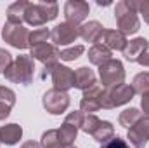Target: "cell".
I'll return each instance as SVG.
<instances>
[{"label": "cell", "mask_w": 149, "mask_h": 148, "mask_svg": "<svg viewBox=\"0 0 149 148\" xmlns=\"http://www.w3.org/2000/svg\"><path fill=\"white\" fill-rule=\"evenodd\" d=\"M21 148H42V145L37 143V141H26V143L21 145Z\"/></svg>", "instance_id": "8d00e7d4"}, {"label": "cell", "mask_w": 149, "mask_h": 148, "mask_svg": "<svg viewBox=\"0 0 149 148\" xmlns=\"http://www.w3.org/2000/svg\"><path fill=\"white\" fill-rule=\"evenodd\" d=\"M141 106H142V111H144V115H146V117H149V92H148V94H144V96H142Z\"/></svg>", "instance_id": "836d02e7"}, {"label": "cell", "mask_w": 149, "mask_h": 148, "mask_svg": "<svg viewBox=\"0 0 149 148\" xmlns=\"http://www.w3.org/2000/svg\"><path fill=\"white\" fill-rule=\"evenodd\" d=\"M135 92L132 89V85L128 84H121L116 87H104L102 94H101V108L104 110H113L116 106L127 105L134 99Z\"/></svg>", "instance_id": "277c9868"}, {"label": "cell", "mask_w": 149, "mask_h": 148, "mask_svg": "<svg viewBox=\"0 0 149 148\" xmlns=\"http://www.w3.org/2000/svg\"><path fill=\"white\" fill-rule=\"evenodd\" d=\"M148 47H149V42L146 38L139 37V38H134L127 44L125 51H123V56L128 59V61H137L144 52H148Z\"/></svg>", "instance_id": "2e32d148"}, {"label": "cell", "mask_w": 149, "mask_h": 148, "mask_svg": "<svg viewBox=\"0 0 149 148\" xmlns=\"http://www.w3.org/2000/svg\"><path fill=\"white\" fill-rule=\"evenodd\" d=\"M142 118V111L137 110V108H127V110H123L120 113V125H123V127H127V129H130V127H134L139 120Z\"/></svg>", "instance_id": "603a6c76"}, {"label": "cell", "mask_w": 149, "mask_h": 148, "mask_svg": "<svg viewBox=\"0 0 149 148\" xmlns=\"http://www.w3.org/2000/svg\"><path fill=\"white\" fill-rule=\"evenodd\" d=\"M10 106H7V105H3V103H0V120H3V118H7L9 115H10Z\"/></svg>", "instance_id": "e575fe53"}, {"label": "cell", "mask_w": 149, "mask_h": 148, "mask_svg": "<svg viewBox=\"0 0 149 148\" xmlns=\"http://www.w3.org/2000/svg\"><path fill=\"white\" fill-rule=\"evenodd\" d=\"M50 38V30L49 28H37L33 32H30V38H28V47L33 49L42 44H47Z\"/></svg>", "instance_id": "cb8c5ba5"}, {"label": "cell", "mask_w": 149, "mask_h": 148, "mask_svg": "<svg viewBox=\"0 0 149 148\" xmlns=\"http://www.w3.org/2000/svg\"><path fill=\"white\" fill-rule=\"evenodd\" d=\"M137 2L135 0H121L114 7V19L123 35H134L141 30V21L137 16Z\"/></svg>", "instance_id": "6da1fadb"}, {"label": "cell", "mask_w": 149, "mask_h": 148, "mask_svg": "<svg viewBox=\"0 0 149 148\" xmlns=\"http://www.w3.org/2000/svg\"><path fill=\"white\" fill-rule=\"evenodd\" d=\"M40 145H42V148H66L64 145H61V141H59V136H57V129H50V131H45V132L42 134Z\"/></svg>", "instance_id": "484cf974"}, {"label": "cell", "mask_w": 149, "mask_h": 148, "mask_svg": "<svg viewBox=\"0 0 149 148\" xmlns=\"http://www.w3.org/2000/svg\"><path fill=\"white\" fill-rule=\"evenodd\" d=\"M21 136H23V129L17 124H5L0 127V143H3V145L12 147V145L19 143Z\"/></svg>", "instance_id": "e0dca14e"}, {"label": "cell", "mask_w": 149, "mask_h": 148, "mask_svg": "<svg viewBox=\"0 0 149 148\" xmlns=\"http://www.w3.org/2000/svg\"><path fill=\"white\" fill-rule=\"evenodd\" d=\"M2 38L16 47V49H28V38H30V32L28 28H24L23 25H12V23H5L2 28Z\"/></svg>", "instance_id": "52a82bcc"}, {"label": "cell", "mask_w": 149, "mask_h": 148, "mask_svg": "<svg viewBox=\"0 0 149 148\" xmlns=\"http://www.w3.org/2000/svg\"><path fill=\"white\" fill-rule=\"evenodd\" d=\"M101 148H130V147H128V143H127L125 140H121V138L114 136V138H111L109 141L102 143V145H101Z\"/></svg>", "instance_id": "1f68e13d"}, {"label": "cell", "mask_w": 149, "mask_h": 148, "mask_svg": "<svg viewBox=\"0 0 149 148\" xmlns=\"http://www.w3.org/2000/svg\"><path fill=\"white\" fill-rule=\"evenodd\" d=\"M132 89L134 92L137 94H148L149 92V72H142V73H137L134 77V82H132Z\"/></svg>", "instance_id": "d4e9b609"}, {"label": "cell", "mask_w": 149, "mask_h": 148, "mask_svg": "<svg viewBox=\"0 0 149 148\" xmlns=\"http://www.w3.org/2000/svg\"><path fill=\"white\" fill-rule=\"evenodd\" d=\"M101 94H102V87L94 85L88 91H83L81 101H80V111L87 113V115H94L97 110H101Z\"/></svg>", "instance_id": "7c38bea8"}, {"label": "cell", "mask_w": 149, "mask_h": 148, "mask_svg": "<svg viewBox=\"0 0 149 148\" xmlns=\"http://www.w3.org/2000/svg\"><path fill=\"white\" fill-rule=\"evenodd\" d=\"M106 28L99 23V21H88L80 25V37L85 42H92V44H99V40L102 37V32Z\"/></svg>", "instance_id": "5bb4252c"}, {"label": "cell", "mask_w": 149, "mask_h": 148, "mask_svg": "<svg viewBox=\"0 0 149 148\" xmlns=\"http://www.w3.org/2000/svg\"><path fill=\"white\" fill-rule=\"evenodd\" d=\"M111 56H113L111 51H109L106 45H102V44H94V45L88 49V61H90L92 65H95V66H101L102 63L109 61Z\"/></svg>", "instance_id": "ac0fdd59"}, {"label": "cell", "mask_w": 149, "mask_h": 148, "mask_svg": "<svg viewBox=\"0 0 149 148\" xmlns=\"http://www.w3.org/2000/svg\"><path fill=\"white\" fill-rule=\"evenodd\" d=\"M88 4L81 2V0H68L64 5V16H66V23L80 26V23L85 21V18L88 16Z\"/></svg>", "instance_id": "30bf717a"}, {"label": "cell", "mask_w": 149, "mask_h": 148, "mask_svg": "<svg viewBox=\"0 0 149 148\" xmlns=\"http://www.w3.org/2000/svg\"><path fill=\"white\" fill-rule=\"evenodd\" d=\"M42 105H43V108L49 113L61 115V113H64V111L68 110V106H70V94L56 91V89H50V91H47L43 94Z\"/></svg>", "instance_id": "ba28073f"}, {"label": "cell", "mask_w": 149, "mask_h": 148, "mask_svg": "<svg viewBox=\"0 0 149 148\" xmlns=\"http://www.w3.org/2000/svg\"><path fill=\"white\" fill-rule=\"evenodd\" d=\"M99 77L101 84L104 87H116L125 84V68L120 59H109L99 66Z\"/></svg>", "instance_id": "5b68a950"}, {"label": "cell", "mask_w": 149, "mask_h": 148, "mask_svg": "<svg viewBox=\"0 0 149 148\" xmlns=\"http://www.w3.org/2000/svg\"><path fill=\"white\" fill-rule=\"evenodd\" d=\"M127 138L130 140V143H132V147L134 148H144L146 147V143H148V138H146V134H144V129H142L141 122H137L134 127L128 129Z\"/></svg>", "instance_id": "ffe728a7"}, {"label": "cell", "mask_w": 149, "mask_h": 148, "mask_svg": "<svg viewBox=\"0 0 149 148\" xmlns=\"http://www.w3.org/2000/svg\"><path fill=\"white\" fill-rule=\"evenodd\" d=\"M33 73H35V63L31 56H17L10 66L5 70L3 77L12 82V84H21V85H28L33 80Z\"/></svg>", "instance_id": "7a4b0ae2"}, {"label": "cell", "mask_w": 149, "mask_h": 148, "mask_svg": "<svg viewBox=\"0 0 149 148\" xmlns=\"http://www.w3.org/2000/svg\"><path fill=\"white\" fill-rule=\"evenodd\" d=\"M59 14V7L56 2H38V4H28L24 21L30 26H42L52 19H56Z\"/></svg>", "instance_id": "3957f363"}, {"label": "cell", "mask_w": 149, "mask_h": 148, "mask_svg": "<svg viewBox=\"0 0 149 148\" xmlns=\"http://www.w3.org/2000/svg\"><path fill=\"white\" fill-rule=\"evenodd\" d=\"M14 59H12V56L5 51V49H0V73H5V70L10 66V63H12Z\"/></svg>", "instance_id": "4dcf8cb0"}, {"label": "cell", "mask_w": 149, "mask_h": 148, "mask_svg": "<svg viewBox=\"0 0 149 148\" xmlns=\"http://www.w3.org/2000/svg\"><path fill=\"white\" fill-rule=\"evenodd\" d=\"M80 37V26H74L70 23H59L57 26H54V30L50 32V38L54 42V45H70L73 44L76 38Z\"/></svg>", "instance_id": "9c48e42d"}, {"label": "cell", "mask_w": 149, "mask_h": 148, "mask_svg": "<svg viewBox=\"0 0 149 148\" xmlns=\"http://www.w3.org/2000/svg\"><path fill=\"white\" fill-rule=\"evenodd\" d=\"M99 124H101V118H97L95 115H85L83 124H81V131L92 136V134H94V131L99 127Z\"/></svg>", "instance_id": "83f0119b"}, {"label": "cell", "mask_w": 149, "mask_h": 148, "mask_svg": "<svg viewBox=\"0 0 149 148\" xmlns=\"http://www.w3.org/2000/svg\"><path fill=\"white\" fill-rule=\"evenodd\" d=\"M94 85H97V78L94 70H90L88 66H80L74 72V87L81 89V91H88Z\"/></svg>", "instance_id": "9a60e30c"}, {"label": "cell", "mask_w": 149, "mask_h": 148, "mask_svg": "<svg viewBox=\"0 0 149 148\" xmlns=\"http://www.w3.org/2000/svg\"><path fill=\"white\" fill-rule=\"evenodd\" d=\"M99 44L106 45L109 51H125L128 40H127V35H123L120 30H104Z\"/></svg>", "instance_id": "4fadbf2b"}, {"label": "cell", "mask_w": 149, "mask_h": 148, "mask_svg": "<svg viewBox=\"0 0 149 148\" xmlns=\"http://www.w3.org/2000/svg\"><path fill=\"white\" fill-rule=\"evenodd\" d=\"M92 138H94L95 141H99V143L109 141L111 138H114V127H113V124L108 122V120H101V124H99V127L94 131Z\"/></svg>", "instance_id": "44dd1931"}, {"label": "cell", "mask_w": 149, "mask_h": 148, "mask_svg": "<svg viewBox=\"0 0 149 148\" xmlns=\"http://www.w3.org/2000/svg\"><path fill=\"white\" fill-rule=\"evenodd\" d=\"M76 134H78V127H74V125L68 124V122H64V124L57 129L59 141H61V145H64V147L73 145L74 140H76Z\"/></svg>", "instance_id": "7402d4cb"}, {"label": "cell", "mask_w": 149, "mask_h": 148, "mask_svg": "<svg viewBox=\"0 0 149 148\" xmlns=\"http://www.w3.org/2000/svg\"><path fill=\"white\" fill-rule=\"evenodd\" d=\"M137 63L142 65V66H149V52H144V54L137 59Z\"/></svg>", "instance_id": "d590c367"}, {"label": "cell", "mask_w": 149, "mask_h": 148, "mask_svg": "<svg viewBox=\"0 0 149 148\" xmlns=\"http://www.w3.org/2000/svg\"><path fill=\"white\" fill-rule=\"evenodd\" d=\"M59 54H61V51L54 44H42V45L31 49V54L30 56L33 59H38L40 63H43V66H45L43 75H47V73H52V70L56 68L57 59H59Z\"/></svg>", "instance_id": "8992f818"}, {"label": "cell", "mask_w": 149, "mask_h": 148, "mask_svg": "<svg viewBox=\"0 0 149 148\" xmlns=\"http://www.w3.org/2000/svg\"><path fill=\"white\" fill-rule=\"evenodd\" d=\"M0 103L7 105V106H14L16 105V92L5 85H0Z\"/></svg>", "instance_id": "f1b7e54d"}, {"label": "cell", "mask_w": 149, "mask_h": 148, "mask_svg": "<svg viewBox=\"0 0 149 148\" xmlns=\"http://www.w3.org/2000/svg\"><path fill=\"white\" fill-rule=\"evenodd\" d=\"M83 52H85V47H83V45H74V47H70V49L61 51L59 58H61L63 61H74V59H78Z\"/></svg>", "instance_id": "4316f807"}, {"label": "cell", "mask_w": 149, "mask_h": 148, "mask_svg": "<svg viewBox=\"0 0 149 148\" xmlns=\"http://www.w3.org/2000/svg\"><path fill=\"white\" fill-rule=\"evenodd\" d=\"M50 75H52V84H54L56 91L68 92L71 87H74V72L71 68L63 66V65L57 63Z\"/></svg>", "instance_id": "8fae6325"}, {"label": "cell", "mask_w": 149, "mask_h": 148, "mask_svg": "<svg viewBox=\"0 0 149 148\" xmlns=\"http://www.w3.org/2000/svg\"><path fill=\"white\" fill-rule=\"evenodd\" d=\"M83 118H85V113H83V111H71V113H68V117L64 118V122H68V124H71L74 127L81 129Z\"/></svg>", "instance_id": "f546056e"}, {"label": "cell", "mask_w": 149, "mask_h": 148, "mask_svg": "<svg viewBox=\"0 0 149 148\" xmlns=\"http://www.w3.org/2000/svg\"><path fill=\"white\" fill-rule=\"evenodd\" d=\"M28 4H30V2L19 0V2H14L12 5H9V9H7V23H12V25H23Z\"/></svg>", "instance_id": "d6986e66"}, {"label": "cell", "mask_w": 149, "mask_h": 148, "mask_svg": "<svg viewBox=\"0 0 149 148\" xmlns=\"http://www.w3.org/2000/svg\"><path fill=\"white\" fill-rule=\"evenodd\" d=\"M137 11L142 14L144 21L149 25V0H144V2H137Z\"/></svg>", "instance_id": "d6a6232c"}]
</instances>
